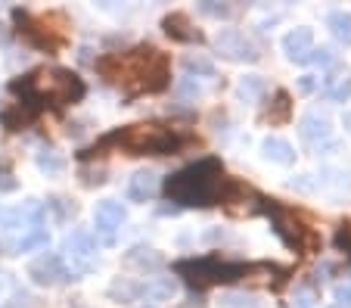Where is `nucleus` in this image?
Here are the masks:
<instances>
[{"mask_svg":"<svg viewBox=\"0 0 351 308\" xmlns=\"http://www.w3.org/2000/svg\"><path fill=\"white\" fill-rule=\"evenodd\" d=\"M162 190L180 209L233 206V202H245V196H252V190L243 181L224 171V162L218 156H202V159L184 165L180 171L168 174Z\"/></svg>","mask_w":351,"mask_h":308,"instance_id":"f257e3e1","label":"nucleus"},{"mask_svg":"<svg viewBox=\"0 0 351 308\" xmlns=\"http://www.w3.org/2000/svg\"><path fill=\"white\" fill-rule=\"evenodd\" d=\"M332 246L339 249V252H345L351 259V218H345V222H339L336 234H332Z\"/></svg>","mask_w":351,"mask_h":308,"instance_id":"393cba45","label":"nucleus"},{"mask_svg":"<svg viewBox=\"0 0 351 308\" xmlns=\"http://www.w3.org/2000/svg\"><path fill=\"white\" fill-rule=\"evenodd\" d=\"M97 72L109 84L121 87L128 97L140 94H162L171 84V60L159 47L140 44L125 54H109L97 60Z\"/></svg>","mask_w":351,"mask_h":308,"instance_id":"7ed1b4c3","label":"nucleus"},{"mask_svg":"<svg viewBox=\"0 0 351 308\" xmlns=\"http://www.w3.org/2000/svg\"><path fill=\"white\" fill-rule=\"evenodd\" d=\"M109 296L112 299H121V302H131L140 296V283H128V281H115L112 287H109Z\"/></svg>","mask_w":351,"mask_h":308,"instance_id":"a878e982","label":"nucleus"},{"mask_svg":"<svg viewBox=\"0 0 351 308\" xmlns=\"http://www.w3.org/2000/svg\"><path fill=\"white\" fill-rule=\"evenodd\" d=\"M38 168L44 174H60L62 168H66V159H62V156H56L53 150H40V153H38Z\"/></svg>","mask_w":351,"mask_h":308,"instance_id":"5701e85b","label":"nucleus"},{"mask_svg":"<svg viewBox=\"0 0 351 308\" xmlns=\"http://www.w3.org/2000/svg\"><path fill=\"white\" fill-rule=\"evenodd\" d=\"M140 296L153 302H165L174 296V281L171 277H162V281H153V283H140Z\"/></svg>","mask_w":351,"mask_h":308,"instance_id":"aec40b11","label":"nucleus"},{"mask_svg":"<svg viewBox=\"0 0 351 308\" xmlns=\"http://www.w3.org/2000/svg\"><path fill=\"white\" fill-rule=\"evenodd\" d=\"M326 28L332 32V38H336L339 44L351 47V13L348 10H332V13L326 16Z\"/></svg>","mask_w":351,"mask_h":308,"instance_id":"a211bd4d","label":"nucleus"},{"mask_svg":"<svg viewBox=\"0 0 351 308\" xmlns=\"http://www.w3.org/2000/svg\"><path fill=\"white\" fill-rule=\"evenodd\" d=\"M184 69L186 72H196V75H202V78H215L218 75V69H215V62L208 60V56H202V54H186L184 56Z\"/></svg>","mask_w":351,"mask_h":308,"instance_id":"412c9836","label":"nucleus"},{"mask_svg":"<svg viewBox=\"0 0 351 308\" xmlns=\"http://www.w3.org/2000/svg\"><path fill=\"white\" fill-rule=\"evenodd\" d=\"M19 187V184L13 181V174L10 171H0V190H3V193H10V190H16Z\"/></svg>","mask_w":351,"mask_h":308,"instance_id":"2f4dec72","label":"nucleus"},{"mask_svg":"<svg viewBox=\"0 0 351 308\" xmlns=\"http://www.w3.org/2000/svg\"><path fill=\"white\" fill-rule=\"evenodd\" d=\"M199 10H202L206 16H215V19H227V16L233 13V10L227 7V3H212V0H206V3H199Z\"/></svg>","mask_w":351,"mask_h":308,"instance_id":"cd10ccee","label":"nucleus"},{"mask_svg":"<svg viewBox=\"0 0 351 308\" xmlns=\"http://www.w3.org/2000/svg\"><path fill=\"white\" fill-rule=\"evenodd\" d=\"M292 119V97L289 91H274V100L265 106V112L258 115L261 125H286Z\"/></svg>","mask_w":351,"mask_h":308,"instance_id":"4468645a","label":"nucleus"},{"mask_svg":"<svg viewBox=\"0 0 351 308\" xmlns=\"http://www.w3.org/2000/svg\"><path fill=\"white\" fill-rule=\"evenodd\" d=\"M308 62H317V66H332V50L326 47H314L311 56H308Z\"/></svg>","mask_w":351,"mask_h":308,"instance_id":"c756f323","label":"nucleus"},{"mask_svg":"<svg viewBox=\"0 0 351 308\" xmlns=\"http://www.w3.org/2000/svg\"><path fill=\"white\" fill-rule=\"evenodd\" d=\"M162 28L171 40H180V44H202L206 34L196 28V22L190 19V13H168L162 19Z\"/></svg>","mask_w":351,"mask_h":308,"instance_id":"9b49d317","label":"nucleus"},{"mask_svg":"<svg viewBox=\"0 0 351 308\" xmlns=\"http://www.w3.org/2000/svg\"><path fill=\"white\" fill-rule=\"evenodd\" d=\"M283 50L292 62H302V66H305L311 50H314V32L308 25L292 28L289 34H283Z\"/></svg>","mask_w":351,"mask_h":308,"instance_id":"ddd939ff","label":"nucleus"},{"mask_svg":"<svg viewBox=\"0 0 351 308\" xmlns=\"http://www.w3.org/2000/svg\"><path fill=\"white\" fill-rule=\"evenodd\" d=\"M261 94H267V81L261 78V75H245V78L239 81V97H245V100H258Z\"/></svg>","mask_w":351,"mask_h":308,"instance_id":"4be33fe9","label":"nucleus"},{"mask_svg":"<svg viewBox=\"0 0 351 308\" xmlns=\"http://www.w3.org/2000/svg\"><path fill=\"white\" fill-rule=\"evenodd\" d=\"M143 308H156V305H143Z\"/></svg>","mask_w":351,"mask_h":308,"instance_id":"e433bc0d","label":"nucleus"},{"mask_svg":"<svg viewBox=\"0 0 351 308\" xmlns=\"http://www.w3.org/2000/svg\"><path fill=\"white\" fill-rule=\"evenodd\" d=\"M125 218H128L125 206L115 200H103L97 206V212H93V228H97L99 240L106 243V246H112V243L119 240V228L125 224Z\"/></svg>","mask_w":351,"mask_h":308,"instance_id":"1a4fd4ad","label":"nucleus"},{"mask_svg":"<svg viewBox=\"0 0 351 308\" xmlns=\"http://www.w3.org/2000/svg\"><path fill=\"white\" fill-rule=\"evenodd\" d=\"M261 150H265L267 159L280 162V165H292V162H295V147H292L289 141H283V137H267V141L261 143Z\"/></svg>","mask_w":351,"mask_h":308,"instance_id":"f3484780","label":"nucleus"},{"mask_svg":"<svg viewBox=\"0 0 351 308\" xmlns=\"http://www.w3.org/2000/svg\"><path fill=\"white\" fill-rule=\"evenodd\" d=\"M47 243H50V234H47V228H34L32 234H25L19 240V252H32V249H40V246H47Z\"/></svg>","mask_w":351,"mask_h":308,"instance_id":"b1692460","label":"nucleus"},{"mask_svg":"<svg viewBox=\"0 0 351 308\" xmlns=\"http://www.w3.org/2000/svg\"><path fill=\"white\" fill-rule=\"evenodd\" d=\"M326 97H330L332 103H345V100H351V78H339V84H336V87H330V91H326Z\"/></svg>","mask_w":351,"mask_h":308,"instance_id":"bb28decb","label":"nucleus"},{"mask_svg":"<svg viewBox=\"0 0 351 308\" xmlns=\"http://www.w3.org/2000/svg\"><path fill=\"white\" fill-rule=\"evenodd\" d=\"M314 87H317V75H302L298 78V91L302 94H314Z\"/></svg>","mask_w":351,"mask_h":308,"instance_id":"7c9ffc66","label":"nucleus"},{"mask_svg":"<svg viewBox=\"0 0 351 308\" xmlns=\"http://www.w3.org/2000/svg\"><path fill=\"white\" fill-rule=\"evenodd\" d=\"M336 302H339V305H348L351 308V287H336Z\"/></svg>","mask_w":351,"mask_h":308,"instance_id":"473e14b6","label":"nucleus"},{"mask_svg":"<svg viewBox=\"0 0 351 308\" xmlns=\"http://www.w3.org/2000/svg\"><path fill=\"white\" fill-rule=\"evenodd\" d=\"M174 274L196 293L239 281H252V277H265L267 287L283 289L292 277V268H280V265H271V261H230L221 259L218 252H208L199 255V259L196 255L193 259H178L174 261Z\"/></svg>","mask_w":351,"mask_h":308,"instance_id":"f03ea898","label":"nucleus"},{"mask_svg":"<svg viewBox=\"0 0 351 308\" xmlns=\"http://www.w3.org/2000/svg\"><path fill=\"white\" fill-rule=\"evenodd\" d=\"M215 47H218L221 56H227V60H237V62H255L258 60V47H255L252 40L245 38L239 28H224V32L218 34V40H215Z\"/></svg>","mask_w":351,"mask_h":308,"instance_id":"9d476101","label":"nucleus"},{"mask_svg":"<svg viewBox=\"0 0 351 308\" xmlns=\"http://www.w3.org/2000/svg\"><path fill=\"white\" fill-rule=\"evenodd\" d=\"M0 38H7V32H3V25H0Z\"/></svg>","mask_w":351,"mask_h":308,"instance_id":"c9c22d12","label":"nucleus"},{"mask_svg":"<svg viewBox=\"0 0 351 308\" xmlns=\"http://www.w3.org/2000/svg\"><path fill=\"white\" fill-rule=\"evenodd\" d=\"M34 119H38V112H34L32 106H25V103H13V106H7L3 115H0V121H3L7 131H22V128H28Z\"/></svg>","mask_w":351,"mask_h":308,"instance_id":"dca6fc26","label":"nucleus"},{"mask_svg":"<svg viewBox=\"0 0 351 308\" xmlns=\"http://www.w3.org/2000/svg\"><path fill=\"white\" fill-rule=\"evenodd\" d=\"M298 134L305 137V141H320V137L330 134V121L317 112H308L305 119L298 121Z\"/></svg>","mask_w":351,"mask_h":308,"instance_id":"6ab92c4d","label":"nucleus"},{"mask_svg":"<svg viewBox=\"0 0 351 308\" xmlns=\"http://www.w3.org/2000/svg\"><path fill=\"white\" fill-rule=\"evenodd\" d=\"M342 125H345V128H348V131H351V112H345V119H342Z\"/></svg>","mask_w":351,"mask_h":308,"instance_id":"f704fd0d","label":"nucleus"},{"mask_svg":"<svg viewBox=\"0 0 351 308\" xmlns=\"http://www.w3.org/2000/svg\"><path fill=\"white\" fill-rule=\"evenodd\" d=\"M180 94L184 97H199V84H193V78H186L184 84H180Z\"/></svg>","mask_w":351,"mask_h":308,"instance_id":"72a5a7b5","label":"nucleus"},{"mask_svg":"<svg viewBox=\"0 0 351 308\" xmlns=\"http://www.w3.org/2000/svg\"><path fill=\"white\" fill-rule=\"evenodd\" d=\"M252 215H265L267 222H271L274 234L283 240L286 249L298 255H317L324 249V237L320 230L311 224L305 212H298V209L286 206L283 200H274V196H265V193H255V202L249 209Z\"/></svg>","mask_w":351,"mask_h":308,"instance_id":"423d86ee","label":"nucleus"},{"mask_svg":"<svg viewBox=\"0 0 351 308\" xmlns=\"http://www.w3.org/2000/svg\"><path fill=\"white\" fill-rule=\"evenodd\" d=\"M106 181V168H97V171H87V168H81V184L84 187H97V184Z\"/></svg>","mask_w":351,"mask_h":308,"instance_id":"c85d7f7f","label":"nucleus"},{"mask_svg":"<svg viewBox=\"0 0 351 308\" xmlns=\"http://www.w3.org/2000/svg\"><path fill=\"white\" fill-rule=\"evenodd\" d=\"M13 19H16V25H19V32L32 40L34 47L47 50V54H53V50H60L62 44H66L69 22H66V16H62V13L28 16V13H22V10H16Z\"/></svg>","mask_w":351,"mask_h":308,"instance_id":"0eeeda50","label":"nucleus"},{"mask_svg":"<svg viewBox=\"0 0 351 308\" xmlns=\"http://www.w3.org/2000/svg\"><path fill=\"white\" fill-rule=\"evenodd\" d=\"M28 277H32L38 287H56V283L75 281L69 265H66V259L56 252H44L40 259H34L32 265H28Z\"/></svg>","mask_w":351,"mask_h":308,"instance_id":"6e6552de","label":"nucleus"},{"mask_svg":"<svg viewBox=\"0 0 351 308\" xmlns=\"http://www.w3.org/2000/svg\"><path fill=\"white\" fill-rule=\"evenodd\" d=\"M199 137L186 128L168 125V121H137V125L119 128L112 134H106L103 141H97L90 150L81 153V159H93L103 156L106 150H119L128 156H178L190 147H199Z\"/></svg>","mask_w":351,"mask_h":308,"instance_id":"20e7f679","label":"nucleus"},{"mask_svg":"<svg viewBox=\"0 0 351 308\" xmlns=\"http://www.w3.org/2000/svg\"><path fill=\"white\" fill-rule=\"evenodd\" d=\"M159 193V174L156 171H137L128 187V200L131 202H149Z\"/></svg>","mask_w":351,"mask_h":308,"instance_id":"2eb2a0df","label":"nucleus"},{"mask_svg":"<svg viewBox=\"0 0 351 308\" xmlns=\"http://www.w3.org/2000/svg\"><path fill=\"white\" fill-rule=\"evenodd\" d=\"M13 94H19L25 106H32L34 112L44 106H53V109H62L69 103H78L81 97L87 94L84 81L72 72V69H62V66H40L34 72H28L25 78L13 81L10 84Z\"/></svg>","mask_w":351,"mask_h":308,"instance_id":"39448f33","label":"nucleus"},{"mask_svg":"<svg viewBox=\"0 0 351 308\" xmlns=\"http://www.w3.org/2000/svg\"><path fill=\"white\" fill-rule=\"evenodd\" d=\"M66 252L72 255V261L78 265V268H75V274H78V271H87L93 265V259H97V243H93V237L87 234V230H72V234L66 237Z\"/></svg>","mask_w":351,"mask_h":308,"instance_id":"f8f14e48","label":"nucleus"}]
</instances>
